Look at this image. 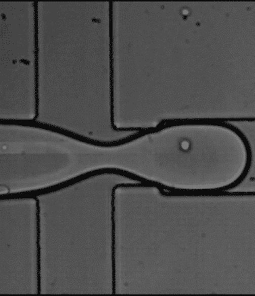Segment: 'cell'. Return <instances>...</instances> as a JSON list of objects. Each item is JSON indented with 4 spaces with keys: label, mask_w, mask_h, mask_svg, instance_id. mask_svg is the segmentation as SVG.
<instances>
[{
    "label": "cell",
    "mask_w": 255,
    "mask_h": 296,
    "mask_svg": "<svg viewBox=\"0 0 255 296\" xmlns=\"http://www.w3.org/2000/svg\"><path fill=\"white\" fill-rule=\"evenodd\" d=\"M36 201V225H37V248H38V251H37V265H38V293H41V217H40V212H41V208H40V201L38 198H34Z\"/></svg>",
    "instance_id": "6da1fadb"
},
{
    "label": "cell",
    "mask_w": 255,
    "mask_h": 296,
    "mask_svg": "<svg viewBox=\"0 0 255 296\" xmlns=\"http://www.w3.org/2000/svg\"><path fill=\"white\" fill-rule=\"evenodd\" d=\"M35 28H34V38H35V119L38 117V105H39V100H38V20H37V9H35Z\"/></svg>",
    "instance_id": "3957f363"
},
{
    "label": "cell",
    "mask_w": 255,
    "mask_h": 296,
    "mask_svg": "<svg viewBox=\"0 0 255 296\" xmlns=\"http://www.w3.org/2000/svg\"><path fill=\"white\" fill-rule=\"evenodd\" d=\"M120 186H115L113 189L112 201H111V206H112V261H113V289L114 293L116 292V262H115V191Z\"/></svg>",
    "instance_id": "7a4b0ae2"
}]
</instances>
